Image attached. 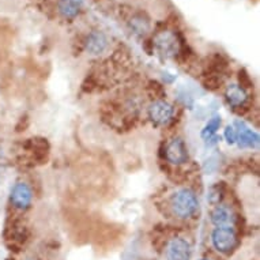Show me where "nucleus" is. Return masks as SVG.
<instances>
[{
	"label": "nucleus",
	"instance_id": "1",
	"mask_svg": "<svg viewBox=\"0 0 260 260\" xmlns=\"http://www.w3.org/2000/svg\"><path fill=\"white\" fill-rule=\"evenodd\" d=\"M198 207H199V202H198L197 195H195V192L188 188L180 189L172 197L173 213L176 214V217L181 218V219L192 217L197 213Z\"/></svg>",
	"mask_w": 260,
	"mask_h": 260
},
{
	"label": "nucleus",
	"instance_id": "2",
	"mask_svg": "<svg viewBox=\"0 0 260 260\" xmlns=\"http://www.w3.org/2000/svg\"><path fill=\"white\" fill-rule=\"evenodd\" d=\"M154 47L165 57H175L180 52V43L177 36L172 33L171 30L159 31L154 37Z\"/></svg>",
	"mask_w": 260,
	"mask_h": 260
},
{
	"label": "nucleus",
	"instance_id": "3",
	"mask_svg": "<svg viewBox=\"0 0 260 260\" xmlns=\"http://www.w3.org/2000/svg\"><path fill=\"white\" fill-rule=\"evenodd\" d=\"M211 240L215 249L222 253H229L237 244L235 231L231 226H219L211 235Z\"/></svg>",
	"mask_w": 260,
	"mask_h": 260
},
{
	"label": "nucleus",
	"instance_id": "4",
	"mask_svg": "<svg viewBox=\"0 0 260 260\" xmlns=\"http://www.w3.org/2000/svg\"><path fill=\"white\" fill-rule=\"evenodd\" d=\"M149 117L153 123L159 125L168 124L173 117V107L167 101H155L150 105Z\"/></svg>",
	"mask_w": 260,
	"mask_h": 260
},
{
	"label": "nucleus",
	"instance_id": "5",
	"mask_svg": "<svg viewBox=\"0 0 260 260\" xmlns=\"http://www.w3.org/2000/svg\"><path fill=\"white\" fill-rule=\"evenodd\" d=\"M165 155L167 159L171 164L175 165H181L188 161V149L183 139H173V141L168 145L167 150H165Z\"/></svg>",
	"mask_w": 260,
	"mask_h": 260
},
{
	"label": "nucleus",
	"instance_id": "6",
	"mask_svg": "<svg viewBox=\"0 0 260 260\" xmlns=\"http://www.w3.org/2000/svg\"><path fill=\"white\" fill-rule=\"evenodd\" d=\"M167 255L169 260H189L191 259V245L187 240L176 237L168 245Z\"/></svg>",
	"mask_w": 260,
	"mask_h": 260
},
{
	"label": "nucleus",
	"instance_id": "7",
	"mask_svg": "<svg viewBox=\"0 0 260 260\" xmlns=\"http://www.w3.org/2000/svg\"><path fill=\"white\" fill-rule=\"evenodd\" d=\"M31 189L26 183H18L11 191V203L14 207L26 210L31 203Z\"/></svg>",
	"mask_w": 260,
	"mask_h": 260
},
{
	"label": "nucleus",
	"instance_id": "8",
	"mask_svg": "<svg viewBox=\"0 0 260 260\" xmlns=\"http://www.w3.org/2000/svg\"><path fill=\"white\" fill-rule=\"evenodd\" d=\"M85 47L86 51L89 52L90 55H101L108 48V37L104 35L103 31L94 30L87 36Z\"/></svg>",
	"mask_w": 260,
	"mask_h": 260
},
{
	"label": "nucleus",
	"instance_id": "9",
	"mask_svg": "<svg viewBox=\"0 0 260 260\" xmlns=\"http://www.w3.org/2000/svg\"><path fill=\"white\" fill-rule=\"evenodd\" d=\"M236 124L240 125L239 129H236L237 131V142L236 143H239L240 147H243V149H253V147H257L259 146V135L255 131L249 129L241 121H236Z\"/></svg>",
	"mask_w": 260,
	"mask_h": 260
},
{
	"label": "nucleus",
	"instance_id": "10",
	"mask_svg": "<svg viewBox=\"0 0 260 260\" xmlns=\"http://www.w3.org/2000/svg\"><path fill=\"white\" fill-rule=\"evenodd\" d=\"M82 0H59L57 11L64 19H74L81 13Z\"/></svg>",
	"mask_w": 260,
	"mask_h": 260
},
{
	"label": "nucleus",
	"instance_id": "11",
	"mask_svg": "<svg viewBox=\"0 0 260 260\" xmlns=\"http://www.w3.org/2000/svg\"><path fill=\"white\" fill-rule=\"evenodd\" d=\"M233 221H235V215L232 213V210L223 205L217 206L211 213V222L218 228L219 226H231Z\"/></svg>",
	"mask_w": 260,
	"mask_h": 260
},
{
	"label": "nucleus",
	"instance_id": "12",
	"mask_svg": "<svg viewBox=\"0 0 260 260\" xmlns=\"http://www.w3.org/2000/svg\"><path fill=\"white\" fill-rule=\"evenodd\" d=\"M225 97L228 100V103L231 104L232 107H241L244 105V103L247 101L248 95L247 91L239 85H231L228 89H226Z\"/></svg>",
	"mask_w": 260,
	"mask_h": 260
},
{
	"label": "nucleus",
	"instance_id": "13",
	"mask_svg": "<svg viewBox=\"0 0 260 260\" xmlns=\"http://www.w3.org/2000/svg\"><path fill=\"white\" fill-rule=\"evenodd\" d=\"M129 27L137 36H145L150 30L149 18L143 14H137L131 18L129 21Z\"/></svg>",
	"mask_w": 260,
	"mask_h": 260
},
{
	"label": "nucleus",
	"instance_id": "14",
	"mask_svg": "<svg viewBox=\"0 0 260 260\" xmlns=\"http://www.w3.org/2000/svg\"><path fill=\"white\" fill-rule=\"evenodd\" d=\"M219 127H221V117H219V116H214V117H211V119L209 120V123L206 124V127L203 128V131H202V138L209 143L211 139L217 138L215 137V133H217V129Z\"/></svg>",
	"mask_w": 260,
	"mask_h": 260
},
{
	"label": "nucleus",
	"instance_id": "15",
	"mask_svg": "<svg viewBox=\"0 0 260 260\" xmlns=\"http://www.w3.org/2000/svg\"><path fill=\"white\" fill-rule=\"evenodd\" d=\"M222 199V191L221 188L215 185V187H211L209 189V193H207V201L211 203V205H218Z\"/></svg>",
	"mask_w": 260,
	"mask_h": 260
},
{
	"label": "nucleus",
	"instance_id": "16",
	"mask_svg": "<svg viewBox=\"0 0 260 260\" xmlns=\"http://www.w3.org/2000/svg\"><path fill=\"white\" fill-rule=\"evenodd\" d=\"M223 137H225L226 142L229 145H235L237 142V131H236L235 125H228L225 128V133H223Z\"/></svg>",
	"mask_w": 260,
	"mask_h": 260
},
{
	"label": "nucleus",
	"instance_id": "17",
	"mask_svg": "<svg viewBox=\"0 0 260 260\" xmlns=\"http://www.w3.org/2000/svg\"><path fill=\"white\" fill-rule=\"evenodd\" d=\"M203 260H209V259H203Z\"/></svg>",
	"mask_w": 260,
	"mask_h": 260
}]
</instances>
